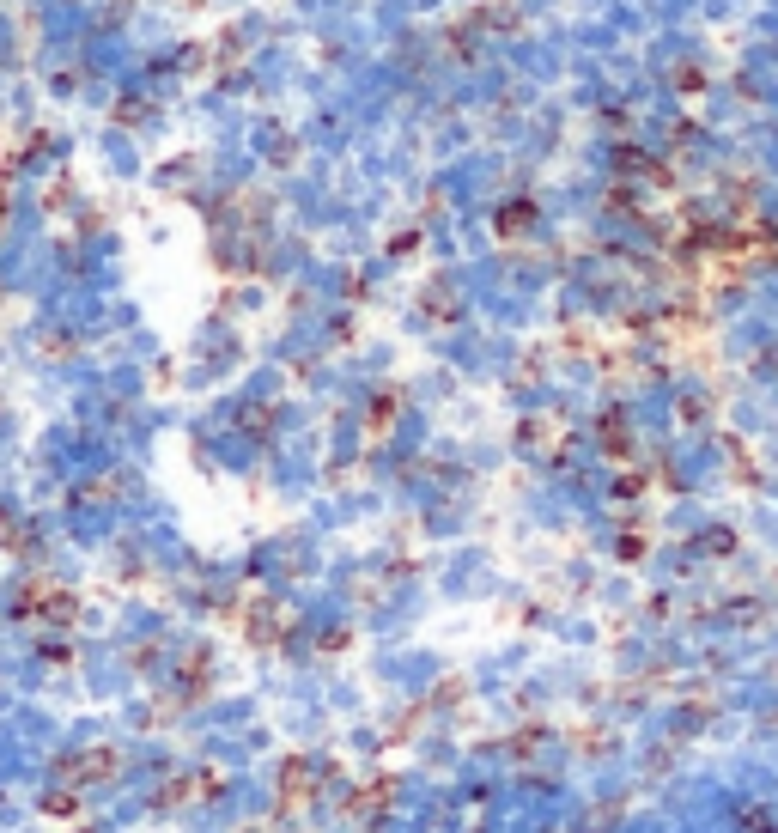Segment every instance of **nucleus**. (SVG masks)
I'll return each mask as SVG.
<instances>
[{
  "label": "nucleus",
  "mask_w": 778,
  "mask_h": 833,
  "mask_svg": "<svg viewBox=\"0 0 778 833\" xmlns=\"http://www.w3.org/2000/svg\"><path fill=\"white\" fill-rule=\"evenodd\" d=\"M529 225H535V207H529V201H511V207H499V232H505V238H523Z\"/></svg>",
  "instance_id": "obj_1"
},
{
  "label": "nucleus",
  "mask_w": 778,
  "mask_h": 833,
  "mask_svg": "<svg viewBox=\"0 0 778 833\" xmlns=\"http://www.w3.org/2000/svg\"><path fill=\"white\" fill-rule=\"evenodd\" d=\"M116 122H146V104H116Z\"/></svg>",
  "instance_id": "obj_2"
}]
</instances>
